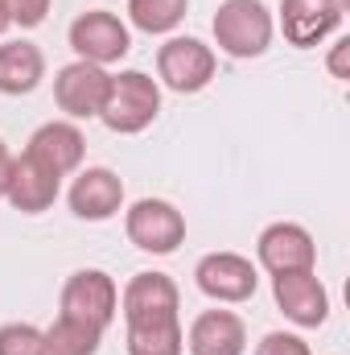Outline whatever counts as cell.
Segmentation results:
<instances>
[{
  "instance_id": "13",
  "label": "cell",
  "mask_w": 350,
  "mask_h": 355,
  "mask_svg": "<svg viewBox=\"0 0 350 355\" xmlns=\"http://www.w3.org/2000/svg\"><path fill=\"white\" fill-rule=\"evenodd\" d=\"M338 21H342L338 0H280V29L301 50L326 42L338 29Z\"/></svg>"
},
{
  "instance_id": "1",
  "label": "cell",
  "mask_w": 350,
  "mask_h": 355,
  "mask_svg": "<svg viewBox=\"0 0 350 355\" xmlns=\"http://www.w3.org/2000/svg\"><path fill=\"white\" fill-rule=\"evenodd\" d=\"M161 112V87L157 79H149L145 71H120L111 75V87L103 99V112L99 120L120 132V137H132V132H145Z\"/></svg>"
},
{
  "instance_id": "3",
  "label": "cell",
  "mask_w": 350,
  "mask_h": 355,
  "mask_svg": "<svg viewBox=\"0 0 350 355\" xmlns=\"http://www.w3.org/2000/svg\"><path fill=\"white\" fill-rule=\"evenodd\" d=\"M62 314L107 331L111 318L120 314V289H116V281L103 268H79V272H71L66 285H62Z\"/></svg>"
},
{
  "instance_id": "16",
  "label": "cell",
  "mask_w": 350,
  "mask_h": 355,
  "mask_svg": "<svg viewBox=\"0 0 350 355\" xmlns=\"http://www.w3.org/2000/svg\"><path fill=\"white\" fill-rule=\"evenodd\" d=\"M185 347L194 355H243L248 352V327L231 310H206L194 318Z\"/></svg>"
},
{
  "instance_id": "2",
  "label": "cell",
  "mask_w": 350,
  "mask_h": 355,
  "mask_svg": "<svg viewBox=\"0 0 350 355\" xmlns=\"http://www.w3.org/2000/svg\"><path fill=\"white\" fill-rule=\"evenodd\" d=\"M272 12L264 0H223L214 12V42L231 58H260L272 46Z\"/></svg>"
},
{
  "instance_id": "14",
  "label": "cell",
  "mask_w": 350,
  "mask_h": 355,
  "mask_svg": "<svg viewBox=\"0 0 350 355\" xmlns=\"http://www.w3.org/2000/svg\"><path fill=\"white\" fill-rule=\"evenodd\" d=\"M58 190H62V178L50 174L46 166H37L29 153L12 157V174H8V190H4V198H8L17 211H25V215H42V211L54 207Z\"/></svg>"
},
{
  "instance_id": "4",
  "label": "cell",
  "mask_w": 350,
  "mask_h": 355,
  "mask_svg": "<svg viewBox=\"0 0 350 355\" xmlns=\"http://www.w3.org/2000/svg\"><path fill=\"white\" fill-rule=\"evenodd\" d=\"M124 227H128V240L140 248V252H174L177 244L185 240V215L177 211L174 202L165 198H140L128 207L124 215Z\"/></svg>"
},
{
  "instance_id": "12",
  "label": "cell",
  "mask_w": 350,
  "mask_h": 355,
  "mask_svg": "<svg viewBox=\"0 0 350 355\" xmlns=\"http://www.w3.org/2000/svg\"><path fill=\"white\" fill-rule=\"evenodd\" d=\"M25 153H29L37 166H46L50 174L66 178L83 166L87 141H83V132H79L71 120H50V124H42V128L29 137V149H25Z\"/></svg>"
},
{
  "instance_id": "19",
  "label": "cell",
  "mask_w": 350,
  "mask_h": 355,
  "mask_svg": "<svg viewBox=\"0 0 350 355\" xmlns=\"http://www.w3.org/2000/svg\"><path fill=\"white\" fill-rule=\"evenodd\" d=\"M46 335V355H95L99 343H103V331L91 327V322H79V318H66L58 314Z\"/></svg>"
},
{
  "instance_id": "6",
  "label": "cell",
  "mask_w": 350,
  "mask_h": 355,
  "mask_svg": "<svg viewBox=\"0 0 350 355\" xmlns=\"http://www.w3.org/2000/svg\"><path fill=\"white\" fill-rule=\"evenodd\" d=\"M157 75L177 95H194L214 79V50L198 37H169L157 50Z\"/></svg>"
},
{
  "instance_id": "20",
  "label": "cell",
  "mask_w": 350,
  "mask_h": 355,
  "mask_svg": "<svg viewBox=\"0 0 350 355\" xmlns=\"http://www.w3.org/2000/svg\"><path fill=\"white\" fill-rule=\"evenodd\" d=\"M190 0H128V17L140 33H169L181 25Z\"/></svg>"
},
{
  "instance_id": "11",
  "label": "cell",
  "mask_w": 350,
  "mask_h": 355,
  "mask_svg": "<svg viewBox=\"0 0 350 355\" xmlns=\"http://www.w3.org/2000/svg\"><path fill=\"white\" fill-rule=\"evenodd\" d=\"M177 285L165 272H136L124 293H120V310H124V322L136 327V322H157V318H177Z\"/></svg>"
},
{
  "instance_id": "24",
  "label": "cell",
  "mask_w": 350,
  "mask_h": 355,
  "mask_svg": "<svg viewBox=\"0 0 350 355\" xmlns=\"http://www.w3.org/2000/svg\"><path fill=\"white\" fill-rule=\"evenodd\" d=\"M347 58H350V37H342V42H334V54H330V75L334 79H350Z\"/></svg>"
},
{
  "instance_id": "15",
  "label": "cell",
  "mask_w": 350,
  "mask_h": 355,
  "mask_svg": "<svg viewBox=\"0 0 350 355\" xmlns=\"http://www.w3.org/2000/svg\"><path fill=\"white\" fill-rule=\"evenodd\" d=\"M120 207H124V182L111 174V170L91 166V170H83V174L75 178V186H71V211H75L79 219L103 223V219H111Z\"/></svg>"
},
{
  "instance_id": "21",
  "label": "cell",
  "mask_w": 350,
  "mask_h": 355,
  "mask_svg": "<svg viewBox=\"0 0 350 355\" xmlns=\"http://www.w3.org/2000/svg\"><path fill=\"white\" fill-rule=\"evenodd\" d=\"M0 355H46V335L33 322H4L0 327Z\"/></svg>"
},
{
  "instance_id": "22",
  "label": "cell",
  "mask_w": 350,
  "mask_h": 355,
  "mask_svg": "<svg viewBox=\"0 0 350 355\" xmlns=\"http://www.w3.org/2000/svg\"><path fill=\"white\" fill-rule=\"evenodd\" d=\"M0 4H4L8 21H12V25H21V29L42 25V21H46V12H50V0H0Z\"/></svg>"
},
{
  "instance_id": "9",
  "label": "cell",
  "mask_w": 350,
  "mask_h": 355,
  "mask_svg": "<svg viewBox=\"0 0 350 355\" xmlns=\"http://www.w3.org/2000/svg\"><path fill=\"white\" fill-rule=\"evenodd\" d=\"M256 257H260V265L272 277L305 272V268L317 265V244H313V236L301 223H272V227H264L260 240H256Z\"/></svg>"
},
{
  "instance_id": "23",
  "label": "cell",
  "mask_w": 350,
  "mask_h": 355,
  "mask_svg": "<svg viewBox=\"0 0 350 355\" xmlns=\"http://www.w3.org/2000/svg\"><path fill=\"white\" fill-rule=\"evenodd\" d=\"M256 355H313L309 352V343L301 339V335H288V331H272V335H264Z\"/></svg>"
},
{
  "instance_id": "18",
  "label": "cell",
  "mask_w": 350,
  "mask_h": 355,
  "mask_svg": "<svg viewBox=\"0 0 350 355\" xmlns=\"http://www.w3.org/2000/svg\"><path fill=\"white\" fill-rule=\"evenodd\" d=\"M181 352H185V335H181L177 318L128 327V355H181Z\"/></svg>"
},
{
  "instance_id": "25",
  "label": "cell",
  "mask_w": 350,
  "mask_h": 355,
  "mask_svg": "<svg viewBox=\"0 0 350 355\" xmlns=\"http://www.w3.org/2000/svg\"><path fill=\"white\" fill-rule=\"evenodd\" d=\"M8 174H12V153H8V145L0 141V198H4V190H8Z\"/></svg>"
},
{
  "instance_id": "26",
  "label": "cell",
  "mask_w": 350,
  "mask_h": 355,
  "mask_svg": "<svg viewBox=\"0 0 350 355\" xmlns=\"http://www.w3.org/2000/svg\"><path fill=\"white\" fill-rule=\"evenodd\" d=\"M12 21H8V12H4V4H0V37H4V29H8Z\"/></svg>"
},
{
  "instance_id": "5",
  "label": "cell",
  "mask_w": 350,
  "mask_h": 355,
  "mask_svg": "<svg viewBox=\"0 0 350 355\" xmlns=\"http://www.w3.org/2000/svg\"><path fill=\"white\" fill-rule=\"evenodd\" d=\"M71 50H75L83 62L107 67V62H120V58L132 50V37H128V25H124L116 12L91 8L83 17H75V25H71Z\"/></svg>"
},
{
  "instance_id": "8",
  "label": "cell",
  "mask_w": 350,
  "mask_h": 355,
  "mask_svg": "<svg viewBox=\"0 0 350 355\" xmlns=\"http://www.w3.org/2000/svg\"><path fill=\"white\" fill-rule=\"evenodd\" d=\"M194 281L214 302H248L256 293V265L239 252H210L194 268Z\"/></svg>"
},
{
  "instance_id": "7",
  "label": "cell",
  "mask_w": 350,
  "mask_h": 355,
  "mask_svg": "<svg viewBox=\"0 0 350 355\" xmlns=\"http://www.w3.org/2000/svg\"><path fill=\"white\" fill-rule=\"evenodd\" d=\"M107 87H111V75L95 62H71L58 71L54 79V99L58 107L71 116V120H91L103 112V99H107Z\"/></svg>"
},
{
  "instance_id": "17",
  "label": "cell",
  "mask_w": 350,
  "mask_h": 355,
  "mask_svg": "<svg viewBox=\"0 0 350 355\" xmlns=\"http://www.w3.org/2000/svg\"><path fill=\"white\" fill-rule=\"evenodd\" d=\"M46 75V58L33 42H4L0 46V91L4 95H29Z\"/></svg>"
},
{
  "instance_id": "10",
  "label": "cell",
  "mask_w": 350,
  "mask_h": 355,
  "mask_svg": "<svg viewBox=\"0 0 350 355\" xmlns=\"http://www.w3.org/2000/svg\"><path fill=\"white\" fill-rule=\"evenodd\" d=\"M272 293H276L280 314H284L288 322H297V327H322L326 314H330V293H326V285L313 277V268L272 277Z\"/></svg>"
}]
</instances>
